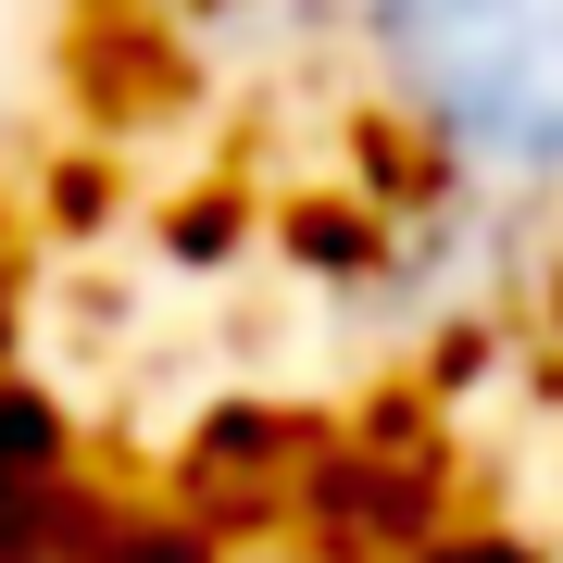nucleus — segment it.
<instances>
[{
	"label": "nucleus",
	"instance_id": "f257e3e1",
	"mask_svg": "<svg viewBox=\"0 0 563 563\" xmlns=\"http://www.w3.org/2000/svg\"><path fill=\"white\" fill-rule=\"evenodd\" d=\"M288 101L363 139L413 239H539L563 213V0H325Z\"/></svg>",
	"mask_w": 563,
	"mask_h": 563
},
{
	"label": "nucleus",
	"instance_id": "f03ea898",
	"mask_svg": "<svg viewBox=\"0 0 563 563\" xmlns=\"http://www.w3.org/2000/svg\"><path fill=\"white\" fill-rule=\"evenodd\" d=\"M125 13H151V38H176L201 63H239V76H263V101H288L301 63H313L325 0H125Z\"/></svg>",
	"mask_w": 563,
	"mask_h": 563
}]
</instances>
